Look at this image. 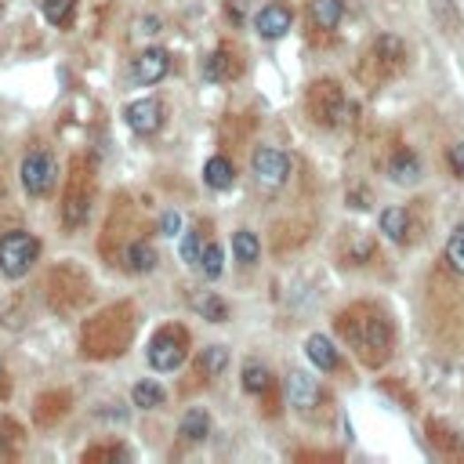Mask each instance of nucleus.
Wrapping results in <instances>:
<instances>
[{"instance_id":"nucleus-38","label":"nucleus","mask_w":464,"mask_h":464,"mask_svg":"<svg viewBox=\"0 0 464 464\" xmlns=\"http://www.w3.org/2000/svg\"><path fill=\"white\" fill-rule=\"evenodd\" d=\"M160 228H164V236H178V228H182V218H178L174 211H167V214L160 218Z\"/></svg>"},{"instance_id":"nucleus-28","label":"nucleus","mask_w":464,"mask_h":464,"mask_svg":"<svg viewBox=\"0 0 464 464\" xmlns=\"http://www.w3.org/2000/svg\"><path fill=\"white\" fill-rule=\"evenodd\" d=\"M131 399H135L138 410H157V406L167 403V392H164L160 381H138L131 389Z\"/></svg>"},{"instance_id":"nucleus-29","label":"nucleus","mask_w":464,"mask_h":464,"mask_svg":"<svg viewBox=\"0 0 464 464\" xmlns=\"http://www.w3.org/2000/svg\"><path fill=\"white\" fill-rule=\"evenodd\" d=\"M22 446H26V429L15 417H0V453L15 457V453H22Z\"/></svg>"},{"instance_id":"nucleus-3","label":"nucleus","mask_w":464,"mask_h":464,"mask_svg":"<svg viewBox=\"0 0 464 464\" xmlns=\"http://www.w3.org/2000/svg\"><path fill=\"white\" fill-rule=\"evenodd\" d=\"M91 276L84 273L81 265H73V261H55L48 268V276H44V301L51 313L58 316H73V313H81V308L91 301Z\"/></svg>"},{"instance_id":"nucleus-10","label":"nucleus","mask_w":464,"mask_h":464,"mask_svg":"<svg viewBox=\"0 0 464 464\" xmlns=\"http://www.w3.org/2000/svg\"><path fill=\"white\" fill-rule=\"evenodd\" d=\"M287 399L301 417H316V410L327 406V392L320 389V381L305 370H294L287 377Z\"/></svg>"},{"instance_id":"nucleus-37","label":"nucleus","mask_w":464,"mask_h":464,"mask_svg":"<svg viewBox=\"0 0 464 464\" xmlns=\"http://www.w3.org/2000/svg\"><path fill=\"white\" fill-rule=\"evenodd\" d=\"M109 457H124V450L120 446H95L84 453V460H109Z\"/></svg>"},{"instance_id":"nucleus-39","label":"nucleus","mask_w":464,"mask_h":464,"mask_svg":"<svg viewBox=\"0 0 464 464\" xmlns=\"http://www.w3.org/2000/svg\"><path fill=\"white\" fill-rule=\"evenodd\" d=\"M0 396H4V363H0Z\"/></svg>"},{"instance_id":"nucleus-20","label":"nucleus","mask_w":464,"mask_h":464,"mask_svg":"<svg viewBox=\"0 0 464 464\" xmlns=\"http://www.w3.org/2000/svg\"><path fill=\"white\" fill-rule=\"evenodd\" d=\"M344 15V0H308V22L320 33H334Z\"/></svg>"},{"instance_id":"nucleus-11","label":"nucleus","mask_w":464,"mask_h":464,"mask_svg":"<svg viewBox=\"0 0 464 464\" xmlns=\"http://www.w3.org/2000/svg\"><path fill=\"white\" fill-rule=\"evenodd\" d=\"M254 174L265 189H280L290 178V157L280 145H258L254 149Z\"/></svg>"},{"instance_id":"nucleus-6","label":"nucleus","mask_w":464,"mask_h":464,"mask_svg":"<svg viewBox=\"0 0 464 464\" xmlns=\"http://www.w3.org/2000/svg\"><path fill=\"white\" fill-rule=\"evenodd\" d=\"M344 88L334 81V76H316L313 84L305 88V112L316 128H337L344 120Z\"/></svg>"},{"instance_id":"nucleus-5","label":"nucleus","mask_w":464,"mask_h":464,"mask_svg":"<svg viewBox=\"0 0 464 464\" xmlns=\"http://www.w3.org/2000/svg\"><path fill=\"white\" fill-rule=\"evenodd\" d=\"M403 66H406V44H403V36L381 33V36H374V44H370V51H367V58H363V66H360V76H367V84L377 88V84H384V81H392L396 73H403Z\"/></svg>"},{"instance_id":"nucleus-4","label":"nucleus","mask_w":464,"mask_h":464,"mask_svg":"<svg viewBox=\"0 0 464 464\" xmlns=\"http://www.w3.org/2000/svg\"><path fill=\"white\" fill-rule=\"evenodd\" d=\"M95 207V157H73L69 182L62 192V225L66 232L84 228Z\"/></svg>"},{"instance_id":"nucleus-34","label":"nucleus","mask_w":464,"mask_h":464,"mask_svg":"<svg viewBox=\"0 0 464 464\" xmlns=\"http://www.w3.org/2000/svg\"><path fill=\"white\" fill-rule=\"evenodd\" d=\"M204 240H200V232L197 228H189L185 232V240H182V261L185 265H200V254H204Z\"/></svg>"},{"instance_id":"nucleus-8","label":"nucleus","mask_w":464,"mask_h":464,"mask_svg":"<svg viewBox=\"0 0 464 464\" xmlns=\"http://www.w3.org/2000/svg\"><path fill=\"white\" fill-rule=\"evenodd\" d=\"M41 258V240L26 228H8L0 232V273L8 280H22Z\"/></svg>"},{"instance_id":"nucleus-33","label":"nucleus","mask_w":464,"mask_h":464,"mask_svg":"<svg viewBox=\"0 0 464 464\" xmlns=\"http://www.w3.org/2000/svg\"><path fill=\"white\" fill-rule=\"evenodd\" d=\"M344 240L352 244V247H344V251H341V254H344V261L360 265L363 258H370V254H374V244H370V236H360V232H352V228H348V232H344Z\"/></svg>"},{"instance_id":"nucleus-18","label":"nucleus","mask_w":464,"mask_h":464,"mask_svg":"<svg viewBox=\"0 0 464 464\" xmlns=\"http://www.w3.org/2000/svg\"><path fill=\"white\" fill-rule=\"evenodd\" d=\"M157 251H152V244L149 240H131L128 247H124V254H120V265H124V273H131V276H145V273H152L157 268Z\"/></svg>"},{"instance_id":"nucleus-2","label":"nucleus","mask_w":464,"mask_h":464,"mask_svg":"<svg viewBox=\"0 0 464 464\" xmlns=\"http://www.w3.org/2000/svg\"><path fill=\"white\" fill-rule=\"evenodd\" d=\"M138 330L135 301H112L81 327V352L88 360H120Z\"/></svg>"},{"instance_id":"nucleus-19","label":"nucleus","mask_w":464,"mask_h":464,"mask_svg":"<svg viewBox=\"0 0 464 464\" xmlns=\"http://www.w3.org/2000/svg\"><path fill=\"white\" fill-rule=\"evenodd\" d=\"M389 178H392L396 185H414V182L421 178V157H417L414 149H406V145L392 149V157H389Z\"/></svg>"},{"instance_id":"nucleus-30","label":"nucleus","mask_w":464,"mask_h":464,"mask_svg":"<svg viewBox=\"0 0 464 464\" xmlns=\"http://www.w3.org/2000/svg\"><path fill=\"white\" fill-rule=\"evenodd\" d=\"M443 265L453 276H464V221L453 225V232H450V240L443 247Z\"/></svg>"},{"instance_id":"nucleus-26","label":"nucleus","mask_w":464,"mask_h":464,"mask_svg":"<svg viewBox=\"0 0 464 464\" xmlns=\"http://www.w3.org/2000/svg\"><path fill=\"white\" fill-rule=\"evenodd\" d=\"M232 254H236V261H240L244 268L258 265V258H261V240H258V232H251V228L232 232Z\"/></svg>"},{"instance_id":"nucleus-21","label":"nucleus","mask_w":464,"mask_h":464,"mask_svg":"<svg viewBox=\"0 0 464 464\" xmlns=\"http://www.w3.org/2000/svg\"><path fill=\"white\" fill-rule=\"evenodd\" d=\"M384 240L392 244H410V211L406 207H384L381 218H377Z\"/></svg>"},{"instance_id":"nucleus-36","label":"nucleus","mask_w":464,"mask_h":464,"mask_svg":"<svg viewBox=\"0 0 464 464\" xmlns=\"http://www.w3.org/2000/svg\"><path fill=\"white\" fill-rule=\"evenodd\" d=\"M446 164H450L453 178H460V182H464V142H453V145L446 149Z\"/></svg>"},{"instance_id":"nucleus-25","label":"nucleus","mask_w":464,"mask_h":464,"mask_svg":"<svg viewBox=\"0 0 464 464\" xmlns=\"http://www.w3.org/2000/svg\"><path fill=\"white\" fill-rule=\"evenodd\" d=\"M178 436H182L185 443H204V439L211 436V417H207V410H204V406H192V410L182 417V424H178Z\"/></svg>"},{"instance_id":"nucleus-12","label":"nucleus","mask_w":464,"mask_h":464,"mask_svg":"<svg viewBox=\"0 0 464 464\" xmlns=\"http://www.w3.org/2000/svg\"><path fill=\"white\" fill-rule=\"evenodd\" d=\"M124 120H128V128H131L135 135L149 138V135H157L160 124H164V105H160L157 98H138V102H131V105L124 109Z\"/></svg>"},{"instance_id":"nucleus-15","label":"nucleus","mask_w":464,"mask_h":464,"mask_svg":"<svg viewBox=\"0 0 464 464\" xmlns=\"http://www.w3.org/2000/svg\"><path fill=\"white\" fill-rule=\"evenodd\" d=\"M294 26V12L290 4H283V0H273V4H265L254 19V29L265 36V41H280V36Z\"/></svg>"},{"instance_id":"nucleus-31","label":"nucleus","mask_w":464,"mask_h":464,"mask_svg":"<svg viewBox=\"0 0 464 464\" xmlns=\"http://www.w3.org/2000/svg\"><path fill=\"white\" fill-rule=\"evenodd\" d=\"M41 12L51 26H69V19L76 15V0H41Z\"/></svg>"},{"instance_id":"nucleus-13","label":"nucleus","mask_w":464,"mask_h":464,"mask_svg":"<svg viewBox=\"0 0 464 464\" xmlns=\"http://www.w3.org/2000/svg\"><path fill=\"white\" fill-rule=\"evenodd\" d=\"M240 73H244V58L236 51V44H218L207 55V62H204V76H207V81H218V84L236 81Z\"/></svg>"},{"instance_id":"nucleus-17","label":"nucleus","mask_w":464,"mask_h":464,"mask_svg":"<svg viewBox=\"0 0 464 464\" xmlns=\"http://www.w3.org/2000/svg\"><path fill=\"white\" fill-rule=\"evenodd\" d=\"M73 406V396L69 392H44V396H36L33 403V421L41 424V429H51V424H58Z\"/></svg>"},{"instance_id":"nucleus-14","label":"nucleus","mask_w":464,"mask_h":464,"mask_svg":"<svg viewBox=\"0 0 464 464\" xmlns=\"http://www.w3.org/2000/svg\"><path fill=\"white\" fill-rule=\"evenodd\" d=\"M167 69H171V55H167L164 48H145V51L135 58V66H131V81L142 84V88L160 84L164 76H167Z\"/></svg>"},{"instance_id":"nucleus-9","label":"nucleus","mask_w":464,"mask_h":464,"mask_svg":"<svg viewBox=\"0 0 464 464\" xmlns=\"http://www.w3.org/2000/svg\"><path fill=\"white\" fill-rule=\"evenodd\" d=\"M19 178H22V189L29 192V197L36 200H44L55 192V182H58V164L51 152L44 149H33L22 157V167H19Z\"/></svg>"},{"instance_id":"nucleus-7","label":"nucleus","mask_w":464,"mask_h":464,"mask_svg":"<svg viewBox=\"0 0 464 464\" xmlns=\"http://www.w3.org/2000/svg\"><path fill=\"white\" fill-rule=\"evenodd\" d=\"M189 344H192L189 330L178 327V323H167V327H160L157 334H152V341L145 348V360L157 374H171L189 360Z\"/></svg>"},{"instance_id":"nucleus-1","label":"nucleus","mask_w":464,"mask_h":464,"mask_svg":"<svg viewBox=\"0 0 464 464\" xmlns=\"http://www.w3.org/2000/svg\"><path fill=\"white\" fill-rule=\"evenodd\" d=\"M337 334L344 344L356 352V360L370 370H381L392 360V320L384 316V308L374 301H352L337 313Z\"/></svg>"},{"instance_id":"nucleus-22","label":"nucleus","mask_w":464,"mask_h":464,"mask_svg":"<svg viewBox=\"0 0 464 464\" xmlns=\"http://www.w3.org/2000/svg\"><path fill=\"white\" fill-rule=\"evenodd\" d=\"M225 367H228V348L225 344H207V348H200V352H197V360H192V370H197L200 381L218 377Z\"/></svg>"},{"instance_id":"nucleus-27","label":"nucleus","mask_w":464,"mask_h":464,"mask_svg":"<svg viewBox=\"0 0 464 464\" xmlns=\"http://www.w3.org/2000/svg\"><path fill=\"white\" fill-rule=\"evenodd\" d=\"M273 389H276V377H273V370H268L265 363H247L244 367V392L247 396H265Z\"/></svg>"},{"instance_id":"nucleus-32","label":"nucleus","mask_w":464,"mask_h":464,"mask_svg":"<svg viewBox=\"0 0 464 464\" xmlns=\"http://www.w3.org/2000/svg\"><path fill=\"white\" fill-rule=\"evenodd\" d=\"M200 273L207 276V280H218L221 273H225V254H221V244H207L204 247V254H200Z\"/></svg>"},{"instance_id":"nucleus-35","label":"nucleus","mask_w":464,"mask_h":464,"mask_svg":"<svg viewBox=\"0 0 464 464\" xmlns=\"http://www.w3.org/2000/svg\"><path fill=\"white\" fill-rule=\"evenodd\" d=\"M429 436H432V446H439L443 453H457V436L443 429V421H429Z\"/></svg>"},{"instance_id":"nucleus-24","label":"nucleus","mask_w":464,"mask_h":464,"mask_svg":"<svg viewBox=\"0 0 464 464\" xmlns=\"http://www.w3.org/2000/svg\"><path fill=\"white\" fill-rule=\"evenodd\" d=\"M232 182H236V167H232V160L228 157H211L207 160V167H204V185L207 189H214V192H225Z\"/></svg>"},{"instance_id":"nucleus-16","label":"nucleus","mask_w":464,"mask_h":464,"mask_svg":"<svg viewBox=\"0 0 464 464\" xmlns=\"http://www.w3.org/2000/svg\"><path fill=\"white\" fill-rule=\"evenodd\" d=\"M305 356L313 360L323 374H341L344 367H341V352L334 348V341L327 337V334H308L305 337Z\"/></svg>"},{"instance_id":"nucleus-23","label":"nucleus","mask_w":464,"mask_h":464,"mask_svg":"<svg viewBox=\"0 0 464 464\" xmlns=\"http://www.w3.org/2000/svg\"><path fill=\"white\" fill-rule=\"evenodd\" d=\"M192 313L207 323H228V305H225V298H218V290H204L192 298Z\"/></svg>"}]
</instances>
